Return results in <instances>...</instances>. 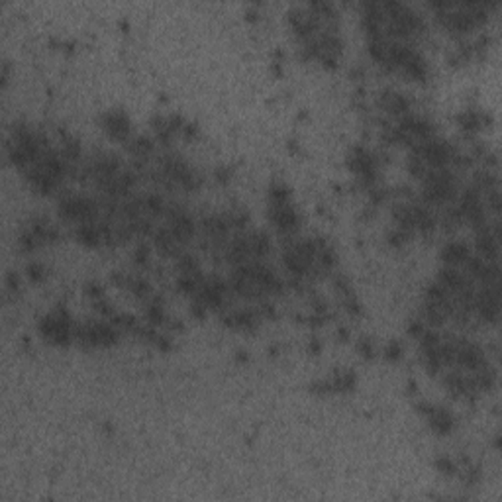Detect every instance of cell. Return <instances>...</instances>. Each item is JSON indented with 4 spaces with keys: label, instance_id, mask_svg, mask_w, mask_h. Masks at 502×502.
Returning a JSON list of instances; mask_svg holds the SVG:
<instances>
[{
    "label": "cell",
    "instance_id": "1",
    "mask_svg": "<svg viewBox=\"0 0 502 502\" xmlns=\"http://www.w3.org/2000/svg\"><path fill=\"white\" fill-rule=\"evenodd\" d=\"M457 181L448 167L430 169L422 177V199L428 204H450L457 199Z\"/></svg>",
    "mask_w": 502,
    "mask_h": 502
},
{
    "label": "cell",
    "instance_id": "2",
    "mask_svg": "<svg viewBox=\"0 0 502 502\" xmlns=\"http://www.w3.org/2000/svg\"><path fill=\"white\" fill-rule=\"evenodd\" d=\"M412 157L418 159L428 171L441 169L448 167L451 161H455V149L451 147L450 142L432 135L412 146Z\"/></svg>",
    "mask_w": 502,
    "mask_h": 502
},
{
    "label": "cell",
    "instance_id": "3",
    "mask_svg": "<svg viewBox=\"0 0 502 502\" xmlns=\"http://www.w3.org/2000/svg\"><path fill=\"white\" fill-rule=\"evenodd\" d=\"M57 214L65 222H75L79 226L83 222H91L100 218V202L87 195H69L59 200Z\"/></svg>",
    "mask_w": 502,
    "mask_h": 502
},
{
    "label": "cell",
    "instance_id": "4",
    "mask_svg": "<svg viewBox=\"0 0 502 502\" xmlns=\"http://www.w3.org/2000/svg\"><path fill=\"white\" fill-rule=\"evenodd\" d=\"M75 340L80 345H87V347H108V345H114L120 340V328L114 326L112 322L91 320V322H85V324H77Z\"/></svg>",
    "mask_w": 502,
    "mask_h": 502
},
{
    "label": "cell",
    "instance_id": "5",
    "mask_svg": "<svg viewBox=\"0 0 502 502\" xmlns=\"http://www.w3.org/2000/svg\"><path fill=\"white\" fill-rule=\"evenodd\" d=\"M75 328L77 324L71 320L67 310H55L41 318L40 331L43 338L57 345H67L75 340Z\"/></svg>",
    "mask_w": 502,
    "mask_h": 502
},
{
    "label": "cell",
    "instance_id": "6",
    "mask_svg": "<svg viewBox=\"0 0 502 502\" xmlns=\"http://www.w3.org/2000/svg\"><path fill=\"white\" fill-rule=\"evenodd\" d=\"M269 216L271 222L277 226L281 234H292L298 228V214L292 208L291 200L287 202H271L269 204Z\"/></svg>",
    "mask_w": 502,
    "mask_h": 502
},
{
    "label": "cell",
    "instance_id": "7",
    "mask_svg": "<svg viewBox=\"0 0 502 502\" xmlns=\"http://www.w3.org/2000/svg\"><path fill=\"white\" fill-rule=\"evenodd\" d=\"M102 128L108 135L116 140H128L130 138V118L122 110H108L102 116Z\"/></svg>",
    "mask_w": 502,
    "mask_h": 502
},
{
    "label": "cell",
    "instance_id": "8",
    "mask_svg": "<svg viewBox=\"0 0 502 502\" xmlns=\"http://www.w3.org/2000/svg\"><path fill=\"white\" fill-rule=\"evenodd\" d=\"M469 255H471L469 245L465 241L453 239V241L444 245V250H441V261L448 265V267H461L469 259Z\"/></svg>",
    "mask_w": 502,
    "mask_h": 502
},
{
    "label": "cell",
    "instance_id": "9",
    "mask_svg": "<svg viewBox=\"0 0 502 502\" xmlns=\"http://www.w3.org/2000/svg\"><path fill=\"white\" fill-rule=\"evenodd\" d=\"M422 410L424 414L428 416L430 424H432V428L437 430L439 434H448L451 428H453V416H451L446 408H441V406H432V404L424 402Z\"/></svg>",
    "mask_w": 502,
    "mask_h": 502
},
{
    "label": "cell",
    "instance_id": "10",
    "mask_svg": "<svg viewBox=\"0 0 502 502\" xmlns=\"http://www.w3.org/2000/svg\"><path fill=\"white\" fill-rule=\"evenodd\" d=\"M259 310H234L224 318V322L238 330H253L259 324Z\"/></svg>",
    "mask_w": 502,
    "mask_h": 502
},
{
    "label": "cell",
    "instance_id": "11",
    "mask_svg": "<svg viewBox=\"0 0 502 502\" xmlns=\"http://www.w3.org/2000/svg\"><path fill=\"white\" fill-rule=\"evenodd\" d=\"M381 106L389 114H395V116H404L406 112H410L408 98L402 96L400 93H395V91H386L381 96Z\"/></svg>",
    "mask_w": 502,
    "mask_h": 502
},
{
    "label": "cell",
    "instance_id": "12",
    "mask_svg": "<svg viewBox=\"0 0 502 502\" xmlns=\"http://www.w3.org/2000/svg\"><path fill=\"white\" fill-rule=\"evenodd\" d=\"M459 122H461L463 128H467V130H473L477 128L479 124H481V118H479V114H477L475 110H467L465 114L459 116Z\"/></svg>",
    "mask_w": 502,
    "mask_h": 502
},
{
    "label": "cell",
    "instance_id": "13",
    "mask_svg": "<svg viewBox=\"0 0 502 502\" xmlns=\"http://www.w3.org/2000/svg\"><path fill=\"white\" fill-rule=\"evenodd\" d=\"M26 271L28 277L32 279V281H41V279L45 277V269H43L40 263H30Z\"/></svg>",
    "mask_w": 502,
    "mask_h": 502
},
{
    "label": "cell",
    "instance_id": "14",
    "mask_svg": "<svg viewBox=\"0 0 502 502\" xmlns=\"http://www.w3.org/2000/svg\"><path fill=\"white\" fill-rule=\"evenodd\" d=\"M135 261L138 263H147L149 261V250H147V245H138V250H135Z\"/></svg>",
    "mask_w": 502,
    "mask_h": 502
},
{
    "label": "cell",
    "instance_id": "15",
    "mask_svg": "<svg viewBox=\"0 0 502 502\" xmlns=\"http://www.w3.org/2000/svg\"><path fill=\"white\" fill-rule=\"evenodd\" d=\"M402 353V349H400V344L398 342H391V344L386 345V356L393 357V359H398Z\"/></svg>",
    "mask_w": 502,
    "mask_h": 502
},
{
    "label": "cell",
    "instance_id": "16",
    "mask_svg": "<svg viewBox=\"0 0 502 502\" xmlns=\"http://www.w3.org/2000/svg\"><path fill=\"white\" fill-rule=\"evenodd\" d=\"M6 287H8L10 291H16V289L20 287V279H18L16 273H8V275H6Z\"/></svg>",
    "mask_w": 502,
    "mask_h": 502
},
{
    "label": "cell",
    "instance_id": "17",
    "mask_svg": "<svg viewBox=\"0 0 502 502\" xmlns=\"http://www.w3.org/2000/svg\"><path fill=\"white\" fill-rule=\"evenodd\" d=\"M359 349H361L367 357L373 356V345H371L369 340H361V342H359Z\"/></svg>",
    "mask_w": 502,
    "mask_h": 502
},
{
    "label": "cell",
    "instance_id": "18",
    "mask_svg": "<svg viewBox=\"0 0 502 502\" xmlns=\"http://www.w3.org/2000/svg\"><path fill=\"white\" fill-rule=\"evenodd\" d=\"M437 467H439L444 473H450V471H453V465H451L450 459H439V461H437Z\"/></svg>",
    "mask_w": 502,
    "mask_h": 502
}]
</instances>
